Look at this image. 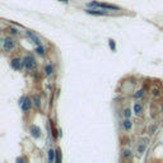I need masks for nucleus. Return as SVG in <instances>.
I'll return each mask as SVG.
<instances>
[{"label": "nucleus", "instance_id": "nucleus-18", "mask_svg": "<svg viewBox=\"0 0 163 163\" xmlns=\"http://www.w3.org/2000/svg\"><path fill=\"white\" fill-rule=\"evenodd\" d=\"M6 32H8L10 36H18V35H19V31H18L17 28H14V27H9V28H6Z\"/></svg>", "mask_w": 163, "mask_h": 163}, {"label": "nucleus", "instance_id": "nucleus-25", "mask_svg": "<svg viewBox=\"0 0 163 163\" xmlns=\"http://www.w3.org/2000/svg\"><path fill=\"white\" fill-rule=\"evenodd\" d=\"M23 162H27V159H25L24 157H18L15 159V163H23Z\"/></svg>", "mask_w": 163, "mask_h": 163}, {"label": "nucleus", "instance_id": "nucleus-20", "mask_svg": "<svg viewBox=\"0 0 163 163\" xmlns=\"http://www.w3.org/2000/svg\"><path fill=\"white\" fill-rule=\"evenodd\" d=\"M132 112H134V111H131L130 108H125V110H124V117H125V118H130L131 115H132Z\"/></svg>", "mask_w": 163, "mask_h": 163}, {"label": "nucleus", "instance_id": "nucleus-7", "mask_svg": "<svg viewBox=\"0 0 163 163\" xmlns=\"http://www.w3.org/2000/svg\"><path fill=\"white\" fill-rule=\"evenodd\" d=\"M98 9H106V10H121L120 6L108 4V3H98Z\"/></svg>", "mask_w": 163, "mask_h": 163}, {"label": "nucleus", "instance_id": "nucleus-4", "mask_svg": "<svg viewBox=\"0 0 163 163\" xmlns=\"http://www.w3.org/2000/svg\"><path fill=\"white\" fill-rule=\"evenodd\" d=\"M84 12L89 15H94V17H107L110 15V13L107 12L106 9H102V10H97V9H91V8H87L84 9Z\"/></svg>", "mask_w": 163, "mask_h": 163}, {"label": "nucleus", "instance_id": "nucleus-24", "mask_svg": "<svg viewBox=\"0 0 163 163\" xmlns=\"http://www.w3.org/2000/svg\"><path fill=\"white\" fill-rule=\"evenodd\" d=\"M157 129H158L157 125H152V126L149 127V132H150V134H154V132L157 131Z\"/></svg>", "mask_w": 163, "mask_h": 163}, {"label": "nucleus", "instance_id": "nucleus-12", "mask_svg": "<svg viewBox=\"0 0 163 163\" xmlns=\"http://www.w3.org/2000/svg\"><path fill=\"white\" fill-rule=\"evenodd\" d=\"M47 161H49L50 163H52V162L56 161V150L49 149V152H47Z\"/></svg>", "mask_w": 163, "mask_h": 163}, {"label": "nucleus", "instance_id": "nucleus-17", "mask_svg": "<svg viewBox=\"0 0 163 163\" xmlns=\"http://www.w3.org/2000/svg\"><path fill=\"white\" fill-rule=\"evenodd\" d=\"M145 150H147V145H145V143H140L138 148H136V152H138V154H144L145 153Z\"/></svg>", "mask_w": 163, "mask_h": 163}, {"label": "nucleus", "instance_id": "nucleus-15", "mask_svg": "<svg viewBox=\"0 0 163 163\" xmlns=\"http://www.w3.org/2000/svg\"><path fill=\"white\" fill-rule=\"evenodd\" d=\"M121 157L124 158V159H130L132 157V150L130 149H124L121 152Z\"/></svg>", "mask_w": 163, "mask_h": 163}, {"label": "nucleus", "instance_id": "nucleus-23", "mask_svg": "<svg viewBox=\"0 0 163 163\" xmlns=\"http://www.w3.org/2000/svg\"><path fill=\"white\" fill-rule=\"evenodd\" d=\"M62 161V154L60 149H56V161L55 162H61Z\"/></svg>", "mask_w": 163, "mask_h": 163}, {"label": "nucleus", "instance_id": "nucleus-16", "mask_svg": "<svg viewBox=\"0 0 163 163\" xmlns=\"http://www.w3.org/2000/svg\"><path fill=\"white\" fill-rule=\"evenodd\" d=\"M45 74H46V76H50V75H52V74H54V66L51 64L45 66Z\"/></svg>", "mask_w": 163, "mask_h": 163}, {"label": "nucleus", "instance_id": "nucleus-26", "mask_svg": "<svg viewBox=\"0 0 163 163\" xmlns=\"http://www.w3.org/2000/svg\"><path fill=\"white\" fill-rule=\"evenodd\" d=\"M152 94H153L154 97H158V96H159V91L158 89H153V91H152Z\"/></svg>", "mask_w": 163, "mask_h": 163}, {"label": "nucleus", "instance_id": "nucleus-10", "mask_svg": "<svg viewBox=\"0 0 163 163\" xmlns=\"http://www.w3.org/2000/svg\"><path fill=\"white\" fill-rule=\"evenodd\" d=\"M132 111H134V113L136 116H140V115L143 113V105L140 102H135L134 105H132Z\"/></svg>", "mask_w": 163, "mask_h": 163}, {"label": "nucleus", "instance_id": "nucleus-1", "mask_svg": "<svg viewBox=\"0 0 163 163\" xmlns=\"http://www.w3.org/2000/svg\"><path fill=\"white\" fill-rule=\"evenodd\" d=\"M23 64L27 71H33V70L37 69V61L32 55H25L23 57Z\"/></svg>", "mask_w": 163, "mask_h": 163}, {"label": "nucleus", "instance_id": "nucleus-19", "mask_svg": "<svg viewBox=\"0 0 163 163\" xmlns=\"http://www.w3.org/2000/svg\"><path fill=\"white\" fill-rule=\"evenodd\" d=\"M36 54H38V55H41V56H43V55H45V47H43L42 45H38L36 47Z\"/></svg>", "mask_w": 163, "mask_h": 163}, {"label": "nucleus", "instance_id": "nucleus-14", "mask_svg": "<svg viewBox=\"0 0 163 163\" xmlns=\"http://www.w3.org/2000/svg\"><path fill=\"white\" fill-rule=\"evenodd\" d=\"M144 96H145V89L143 88V89H138V91H136L135 93L132 94V97H134L135 99H142Z\"/></svg>", "mask_w": 163, "mask_h": 163}, {"label": "nucleus", "instance_id": "nucleus-6", "mask_svg": "<svg viewBox=\"0 0 163 163\" xmlns=\"http://www.w3.org/2000/svg\"><path fill=\"white\" fill-rule=\"evenodd\" d=\"M25 35H27V37H28V38L31 40L33 43H36L37 46H38V45H41V38H40V37L36 35V33H33L32 31H29V29H25Z\"/></svg>", "mask_w": 163, "mask_h": 163}, {"label": "nucleus", "instance_id": "nucleus-28", "mask_svg": "<svg viewBox=\"0 0 163 163\" xmlns=\"http://www.w3.org/2000/svg\"><path fill=\"white\" fill-rule=\"evenodd\" d=\"M161 111H162V112H163V105L161 106Z\"/></svg>", "mask_w": 163, "mask_h": 163}, {"label": "nucleus", "instance_id": "nucleus-9", "mask_svg": "<svg viewBox=\"0 0 163 163\" xmlns=\"http://www.w3.org/2000/svg\"><path fill=\"white\" fill-rule=\"evenodd\" d=\"M121 125H122V129H124L125 131H130L132 129V122H131L130 118H124Z\"/></svg>", "mask_w": 163, "mask_h": 163}, {"label": "nucleus", "instance_id": "nucleus-11", "mask_svg": "<svg viewBox=\"0 0 163 163\" xmlns=\"http://www.w3.org/2000/svg\"><path fill=\"white\" fill-rule=\"evenodd\" d=\"M32 101H33V105L37 110H41V106H42V102H41V97L40 94H33L32 96Z\"/></svg>", "mask_w": 163, "mask_h": 163}, {"label": "nucleus", "instance_id": "nucleus-3", "mask_svg": "<svg viewBox=\"0 0 163 163\" xmlns=\"http://www.w3.org/2000/svg\"><path fill=\"white\" fill-rule=\"evenodd\" d=\"M33 105V101H32V98H29L27 97V96H23L20 99H19V106H20V110L23 111V112H28L29 110H31V107Z\"/></svg>", "mask_w": 163, "mask_h": 163}, {"label": "nucleus", "instance_id": "nucleus-21", "mask_svg": "<svg viewBox=\"0 0 163 163\" xmlns=\"http://www.w3.org/2000/svg\"><path fill=\"white\" fill-rule=\"evenodd\" d=\"M87 8H91V9L98 8V1H89V3H87Z\"/></svg>", "mask_w": 163, "mask_h": 163}, {"label": "nucleus", "instance_id": "nucleus-27", "mask_svg": "<svg viewBox=\"0 0 163 163\" xmlns=\"http://www.w3.org/2000/svg\"><path fill=\"white\" fill-rule=\"evenodd\" d=\"M57 1H61V3H64V4H68L69 0H57Z\"/></svg>", "mask_w": 163, "mask_h": 163}, {"label": "nucleus", "instance_id": "nucleus-5", "mask_svg": "<svg viewBox=\"0 0 163 163\" xmlns=\"http://www.w3.org/2000/svg\"><path fill=\"white\" fill-rule=\"evenodd\" d=\"M10 68L19 71L24 68V64H23V59H19V57H13L10 60Z\"/></svg>", "mask_w": 163, "mask_h": 163}, {"label": "nucleus", "instance_id": "nucleus-13", "mask_svg": "<svg viewBox=\"0 0 163 163\" xmlns=\"http://www.w3.org/2000/svg\"><path fill=\"white\" fill-rule=\"evenodd\" d=\"M50 125H51V132H52L54 139H57L59 136H60V130H57L55 124H54V121H51V120H50Z\"/></svg>", "mask_w": 163, "mask_h": 163}, {"label": "nucleus", "instance_id": "nucleus-2", "mask_svg": "<svg viewBox=\"0 0 163 163\" xmlns=\"http://www.w3.org/2000/svg\"><path fill=\"white\" fill-rule=\"evenodd\" d=\"M15 41H14V38L12 36H8V37H4L3 38V50L4 51H13L14 49H15Z\"/></svg>", "mask_w": 163, "mask_h": 163}, {"label": "nucleus", "instance_id": "nucleus-8", "mask_svg": "<svg viewBox=\"0 0 163 163\" xmlns=\"http://www.w3.org/2000/svg\"><path fill=\"white\" fill-rule=\"evenodd\" d=\"M29 134H31L32 138L38 139L41 136V129L37 126V125H31V126H29Z\"/></svg>", "mask_w": 163, "mask_h": 163}, {"label": "nucleus", "instance_id": "nucleus-22", "mask_svg": "<svg viewBox=\"0 0 163 163\" xmlns=\"http://www.w3.org/2000/svg\"><path fill=\"white\" fill-rule=\"evenodd\" d=\"M108 46L112 51H116V42H115V40H112V38L108 40Z\"/></svg>", "mask_w": 163, "mask_h": 163}]
</instances>
